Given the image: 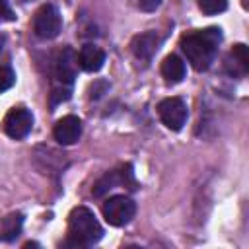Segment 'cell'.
Masks as SVG:
<instances>
[{
    "mask_svg": "<svg viewBox=\"0 0 249 249\" xmlns=\"http://www.w3.org/2000/svg\"><path fill=\"white\" fill-rule=\"evenodd\" d=\"M222 41V33L218 27H206L198 31H191L181 37V49L187 60L193 64L195 70L202 72L208 70L216 58L218 45Z\"/></svg>",
    "mask_w": 249,
    "mask_h": 249,
    "instance_id": "cell-1",
    "label": "cell"
},
{
    "mask_svg": "<svg viewBox=\"0 0 249 249\" xmlns=\"http://www.w3.org/2000/svg\"><path fill=\"white\" fill-rule=\"evenodd\" d=\"M103 237V228L97 222L95 214L86 208L78 206L68 216V245L74 247H89Z\"/></svg>",
    "mask_w": 249,
    "mask_h": 249,
    "instance_id": "cell-2",
    "label": "cell"
},
{
    "mask_svg": "<svg viewBox=\"0 0 249 249\" xmlns=\"http://www.w3.org/2000/svg\"><path fill=\"white\" fill-rule=\"evenodd\" d=\"M103 218L107 224L115 226V228H121V226H126L134 214H136V202L130 198V196H124V195H115V196H109L103 206Z\"/></svg>",
    "mask_w": 249,
    "mask_h": 249,
    "instance_id": "cell-3",
    "label": "cell"
},
{
    "mask_svg": "<svg viewBox=\"0 0 249 249\" xmlns=\"http://www.w3.org/2000/svg\"><path fill=\"white\" fill-rule=\"evenodd\" d=\"M62 29V19L53 4H43L33 18V31L41 39H54Z\"/></svg>",
    "mask_w": 249,
    "mask_h": 249,
    "instance_id": "cell-4",
    "label": "cell"
},
{
    "mask_svg": "<svg viewBox=\"0 0 249 249\" xmlns=\"http://www.w3.org/2000/svg\"><path fill=\"white\" fill-rule=\"evenodd\" d=\"M31 126H33V117H31V113H29L25 107H21V105L12 107V109L6 113L4 123H2L4 132H6L10 138H14V140L25 138V136L31 132Z\"/></svg>",
    "mask_w": 249,
    "mask_h": 249,
    "instance_id": "cell-5",
    "label": "cell"
},
{
    "mask_svg": "<svg viewBox=\"0 0 249 249\" xmlns=\"http://www.w3.org/2000/svg\"><path fill=\"white\" fill-rule=\"evenodd\" d=\"M158 115L169 130H181L187 123V105L181 97H167L160 101Z\"/></svg>",
    "mask_w": 249,
    "mask_h": 249,
    "instance_id": "cell-6",
    "label": "cell"
},
{
    "mask_svg": "<svg viewBox=\"0 0 249 249\" xmlns=\"http://www.w3.org/2000/svg\"><path fill=\"white\" fill-rule=\"evenodd\" d=\"M121 185H130V189H134V177H132V167L130 165H123L121 169L109 171L105 173L93 187V196H103L105 193L121 187Z\"/></svg>",
    "mask_w": 249,
    "mask_h": 249,
    "instance_id": "cell-7",
    "label": "cell"
},
{
    "mask_svg": "<svg viewBox=\"0 0 249 249\" xmlns=\"http://www.w3.org/2000/svg\"><path fill=\"white\" fill-rule=\"evenodd\" d=\"M53 136L62 146L76 144L80 140V136H82V121L78 117H74V115H66V117L58 119L54 128H53Z\"/></svg>",
    "mask_w": 249,
    "mask_h": 249,
    "instance_id": "cell-8",
    "label": "cell"
},
{
    "mask_svg": "<svg viewBox=\"0 0 249 249\" xmlns=\"http://www.w3.org/2000/svg\"><path fill=\"white\" fill-rule=\"evenodd\" d=\"M158 45H160L158 33L156 31H146V33H140L132 39L130 49H132V54L138 60H150L152 54L158 51Z\"/></svg>",
    "mask_w": 249,
    "mask_h": 249,
    "instance_id": "cell-9",
    "label": "cell"
},
{
    "mask_svg": "<svg viewBox=\"0 0 249 249\" xmlns=\"http://www.w3.org/2000/svg\"><path fill=\"white\" fill-rule=\"evenodd\" d=\"M103 62H105V53L99 47L91 45V43L84 45L80 49V53H78V64L86 72H97V70H101Z\"/></svg>",
    "mask_w": 249,
    "mask_h": 249,
    "instance_id": "cell-10",
    "label": "cell"
},
{
    "mask_svg": "<svg viewBox=\"0 0 249 249\" xmlns=\"http://www.w3.org/2000/svg\"><path fill=\"white\" fill-rule=\"evenodd\" d=\"M76 68H78V56L70 47H66L56 60V78L62 84H72L76 78Z\"/></svg>",
    "mask_w": 249,
    "mask_h": 249,
    "instance_id": "cell-11",
    "label": "cell"
},
{
    "mask_svg": "<svg viewBox=\"0 0 249 249\" xmlns=\"http://www.w3.org/2000/svg\"><path fill=\"white\" fill-rule=\"evenodd\" d=\"M226 68L231 76H243L249 70V53H247V47L243 43L235 45L230 51L228 60H226Z\"/></svg>",
    "mask_w": 249,
    "mask_h": 249,
    "instance_id": "cell-12",
    "label": "cell"
},
{
    "mask_svg": "<svg viewBox=\"0 0 249 249\" xmlns=\"http://www.w3.org/2000/svg\"><path fill=\"white\" fill-rule=\"evenodd\" d=\"M23 228V216L19 212H12L0 218V241H14L19 237Z\"/></svg>",
    "mask_w": 249,
    "mask_h": 249,
    "instance_id": "cell-13",
    "label": "cell"
},
{
    "mask_svg": "<svg viewBox=\"0 0 249 249\" xmlns=\"http://www.w3.org/2000/svg\"><path fill=\"white\" fill-rule=\"evenodd\" d=\"M161 76L167 84H179L185 78V62L177 54H169L161 62Z\"/></svg>",
    "mask_w": 249,
    "mask_h": 249,
    "instance_id": "cell-14",
    "label": "cell"
},
{
    "mask_svg": "<svg viewBox=\"0 0 249 249\" xmlns=\"http://www.w3.org/2000/svg\"><path fill=\"white\" fill-rule=\"evenodd\" d=\"M198 8L206 16H214L228 8V0H198Z\"/></svg>",
    "mask_w": 249,
    "mask_h": 249,
    "instance_id": "cell-15",
    "label": "cell"
},
{
    "mask_svg": "<svg viewBox=\"0 0 249 249\" xmlns=\"http://www.w3.org/2000/svg\"><path fill=\"white\" fill-rule=\"evenodd\" d=\"M16 82V74L10 66H0V91H6L14 86Z\"/></svg>",
    "mask_w": 249,
    "mask_h": 249,
    "instance_id": "cell-16",
    "label": "cell"
},
{
    "mask_svg": "<svg viewBox=\"0 0 249 249\" xmlns=\"http://www.w3.org/2000/svg\"><path fill=\"white\" fill-rule=\"evenodd\" d=\"M68 97H70V88H56V89H53V93H51V105L54 107V105L66 101Z\"/></svg>",
    "mask_w": 249,
    "mask_h": 249,
    "instance_id": "cell-17",
    "label": "cell"
},
{
    "mask_svg": "<svg viewBox=\"0 0 249 249\" xmlns=\"http://www.w3.org/2000/svg\"><path fill=\"white\" fill-rule=\"evenodd\" d=\"M14 19H16V16H14L12 8L8 6V2L6 0H0V23L2 21H14Z\"/></svg>",
    "mask_w": 249,
    "mask_h": 249,
    "instance_id": "cell-18",
    "label": "cell"
},
{
    "mask_svg": "<svg viewBox=\"0 0 249 249\" xmlns=\"http://www.w3.org/2000/svg\"><path fill=\"white\" fill-rule=\"evenodd\" d=\"M160 4H161V0H140L138 2L140 10H144V12H156L160 8Z\"/></svg>",
    "mask_w": 249,
    "mask_h": 249,
    "instance_id": "cell-19",
    "label": "cell"
},
{
    "mask_svg": "<svg viewBox=\"0 0 249 249\" xmlns=\"http://www.w3.org/2000/svg\"><path fill=\"white\" fill-rule=\"evenodd\" d=\"M2 49H4V35L0 33V53H2Z\"/></svg>",
    "mask_w": 249,
    "mask_h": 249,
    "instance_id": "cell-20",
    "label": "cell"
}]
</instances>
